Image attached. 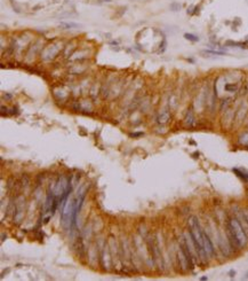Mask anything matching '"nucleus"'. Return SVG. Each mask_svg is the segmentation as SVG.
I'll return each instance as SVG.
<instances>
[{
  "instance_id": "nucleus-1",
  "label": "nucleus",
  "mask_w": 248,
  "mask_h": 281,
  "mask_svg": "<svg viewBox=\"0 0 248 281\" xmlns=\"http://www.w3.org/2000/svg\"><path fill=\"white\" fill-rule=\"evenodd\" d=\"M189 234L191 237V241L196 248L197 254L200 256L201 259H205L207 255L204 249V240H202V229L200 227V224L198 221L197 217H191L189 220Z\"/></svg>"
},
{
  "instance_id": "nucleus-2",
  "label": "nucleus",
  "mask_w": 248,
  "mask_h": 281,
  "mask_svg": "<svg viewBox=\"0 0 248 281\" xmlns=\"http://www.w3.org/2000/svg\"><path fill=\"white\" fill-rule=\"evenodd\" d=\"M228 232L230 237V242L233 246L237 248H244L247 245V235L241 224L236 218H231L228 221Z\"/></svg>"
},
{
  "instance_id": "nucleus-3",
  "label": "nucleus",
  "mask_w": 248,
  "mask_h": 281,
  "mask_svg": "<svg viewBox=\"0 0 248 281\" xmlns=\"http://www.w3.org/2000/svg\"><path fill=\"white\" fill-rule=\"evenodd\" d=\"M202 240H204V249L206 251V255L207 256H214L215 254V249L214 246L212 243V240L209 239V237L207 235L205 231L202 232Z\"/></svg>"
},
{
  "instance_id": "nucleus-4",
  "label": "nucleus",
  "mask_w": 248,
  "mask_h": 281,
  "mask_svg": "<svg viewBox=\"0 0 248 281\" xmlns=\"http://www.w3.org/2000/svg\"><path fill=\"white\" fill-rule=\"evenodd\" d=\"M169 117H171V115H169L168 111H163V114L158 117V122H159V123H163V124L167 123L168 119H169Z\"/></svg>"
},
{
  "instance_id": "nucleus-5",
  "label": "nucleus",
  "mask_w": 248,
  "mask_h": 281,
  "mask_svg": "<svg viewBox=\"0 0 248 281\" xmlns=\"http://www.w3.org/2000/svg\"><path fill=\"white\" fill-rule=\"evenodd\" d=\"M184 38L188 39V40H191V41H198L199 40V37L196 35H192V33H184Z\"/></svg>"
},
{
  "instance_id": "nucleus-6",
  "label": "nucleus",
  "mask_w": 248,
  "mask_h": 281,
  "mask_svg": "<svg viewBox=\"0 0 248 281\" xmlns=\"http://www.w3.org/2000/svg\"><path fill=\"white\" fill-rule=\"evenodd\" d=\"M225 91L226 92H236L237 91V85L236 84H225Z\"/></svg>"
},
{
  "instance_id": "nucleus-7",
  "label": "nucleus",
  "mask_w": 248,
  "mask_h": 281,
  "mask_svg": "<svg viewBox=\"0 0 248 281\" xmlns=\"http://www.w3.org/2000/svg\"><path fill=\"white\" fill-rule=\"evenodd\" d=\"M61 26H63L64 29H72V28H78L77 23H65V22H62L61 23Z\"/></svg>"
},
{
  "instance_id": "nucleus-8",
  "label": "nucleus",
  "mask_w": 248,
  "mask_h": 281,
  "mask_svg": "<svg viewBox=\"0 0 248 281\" xmlns=\"http://www.w3.org/2000/svg\"><path fill=\"white\" fill-rule=\"evenodd\" d=\"M205 53H207V54H214V55H224L225 54V52H223V51H205Z\"/></svg>"
},
{
  "instance_id": "nucleus-9",
  "label": "nucleus",
  "mask_w": 248,
  "mask_h": 281,
  "mask_svg": "<svg viewBox=\"0 0 248 281\" xmlns=\"http://www.w3.org/2000/svg\"><path fill=\"white\" fill-rule=\"evenodd\" d=\"M140 135H143V133H142V132H138V133H133V134H132V137H140Z\"/></svg>"
},
{
  "instance_id": "nucleus-10",
  "label": "nucleus",
  "mask_w": 248,
  "mask_h": 281,
  "mask_svg": "<svg viewBox=\"0 0 248 281\" xmlns=\"http://www.w3.org/2000/svg\"><path fill=\"white\" fill-rule=\"evenodd\" d=\"M244 217H245V219H246V223H247V224H248V216H246V215H245Z\"/></svg>"
},
{
  "instance_id": "nucleus-11",
  "label": "nucleus",
  "mask_w": 248,
  "mask_h": 281,
  "mask_svg": "<svg viewBox=\"0 0 248 281\" xmlns=\"http://www.w3.org/2000/svg\"><path fill=\"white\" fill-rule=\"evenodd\" d=\"M200 280H207V277H202V278H200Z\"/></svg>"
}]
</instances>
